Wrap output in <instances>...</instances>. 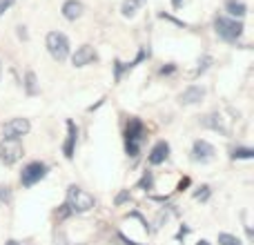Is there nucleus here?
Masks as SVG:
<instances>
[{
  "instance_id": "1",
  "label": "nucleus",
  "mask_w": 254,
  "mask_h": 245,
  "mask_svg": "<svg viewBox=\"0 0 254 245\" xmlns=\"http://www.w3.org/2000/svg\"><path fill=\"white\" fill-rule=\"evenodd\" d=\"M243 22L237 20V18H228V16H216L214 18V31L221 40L225 43H237L243 36Z\"/></svg>"
},
{
  "instance_id": "2",
  "label": "nucleus",
  "mask_w": 254,
  "mask_h": 245,
  "mask_svg": "<svg viewBox=\"0 0 254 245\" xmlns=\"http://www.w3.org/2000/svg\"><path fill=\"white\" fill-rule=\"evenodd\" d=\"M145 138V125L140 119L131 116L129 122H127V129H125V152L129 154L131 158L138 156V149H140V143Z\"/></svg>"
},
{
  "instance_id": "3",
  "label": "nucleus",
  "mask_w": 254,
  "mask_h": 245,
  "mask_svg": "<svg viewBox=\"0 0 254 245\" xmlns=\"http://www.w3.org/2000/svg\"><path fill=\"white\" fill-rule=\"evenodd\" d=\"M96 205L92 194H87L85 189H80L78 185H69L67 189V203L65 207H69V212H76V214H83V212H89Z\"/></svg>"
},
{
  "instance_id": "4",
  "label": "nucleus",
  "mask_w": 254,
  "mask_h": 245,
  "mask_svg": "<svg viewBox=\"0 0 254 245\" xmlns=\"http://www.w3.org/2000/svg\"><path fill=\"white\" fill-rule=\"evenodd\" d=\"M47 52L52 54L54 61L65 62L69 56V38L61 31H49L47 34Z\"/></svg>"
},
{
  "instance_id": "5",
  "label": "nucleus",
  "mask_w": 254,
  "mask_h": 245,
  "mask_svg": "<svg viewBox=\"0 0 254 245\" xmlns=\"http://www.w3.org/2000/svg\"><path fill=\"white\" fill-rule=\"evenodd\" d=\"M47 172H49V167L45 165V163L34 161V163H29V165L22 167V172H20V183L25 185V187H31V185L40 183V181L47 176Z\"/></svg>"
},
{
  "instance_id": "6",
  "label": "nucleus",
  "mask_w": 254,
  "mask_h": 245,
  "mask_svg": "<svg viewBox=\"0 0 254 245\" xmlns=\"http://www.w3.org/2000/svg\"><path fill=\"white\" fill-rule=\"evenodd\" d=\"M22 156V145L18 138H4L0 143V161L4 165H13L16 161H20Z\"/></svg>"
},
{
  "instance_id": "7",
  "label": "nucleus",
  "mask_w": 254,
  "mask_h": 245,
  "mask_svg": "<svg viewBox=\"0 0 254 245\" xmlns=\"http://www.w3.org/2000/svg\"><path fill=\"white\" fill-rule=\"evenodd\" d=\"M29 129H31V125L27 119H11L2 125L4 138H20V136H25Z\"/></svg>"
},
{
  "instance_id": "8",
  "label": "nucleus",
  "mask_w": 254,
  "mask_h": 245,
  "mask_svg": "<svg viewBox=\"0 0 254 245\" xmlns=\"http://www.w3.org/2000/svg\"><path fill=\"white\" fill-rule=\"evenodd\" d=\"M94 61H98V54H96V49H94L92 45H80V47L76 49V54L71 56V62H74V67L92 65Z\"/></svg>"
},
{
  "instance_id": "9",
  "label": "nucleus",
  "mask_w": 254,
  "mask_h": 245,
  "mask_svg": "<svg viewBox=\"0 0 254 245\" xmlns=\"http://www.w3.org/2000/svg\"><path fill=\"white\" fill-rule=\"evenodd\" d=\"M214 147H212L207 140H196L192 147V158L196 163H210L212 158H214Z\"/></svg>"
},
{
  "instance_id": "10",
  "label": "nucleus",
  "mask_w": 254,
  "mask_h": 245,
  "mask_svg": "<svg viewBox=\"0 0 254 245\" xmlns=\"http://www.w3.org/2000/svg\"><path fill=\"white\" fill-rule=\"evenodd\" d=\"M76 140H78V127L74 125V121H67V140H65V145H63L65 158H74Z\"/></svg>"
},
{
  "instance_id": "11",
  "label": "nucleus",
  "mask_w": 254,
  "mask_h": 245,
  "mask_svg": "<svg viewBox=\"0 0 254 245\" xmlns=\"http://www.w3.org/2000/svg\"><path fill=\"white\" fill-rule=\"evenodd\" d=\"M167 156H170V145L165 140H158L152 147V152H149L147 161H149V165H161V163L167 161Z\"/></svg>"
},
{
  "instance_id": "12",
  "label": "nucleus",
  "mask_w": 254,
  "mask_h": 245,
  "mask_svg": "<svg viewBox=\"0 0 254 245\" xmlns=\"http://www.w3.org/2000/svg\"><path fill=\"white\" fill-rule=\"evenodd\" d=\"M203 96H205V89L198 87V85H190L179 96V101H181V105H196V103H201Z\"/></svg>"
},
{
  "instance_id": "13",
  "label": "nucleus",
  "mask_w": 254,
  "mask_h": 245,
  "mask_svg": "<svg viewBox=\"0 0 254 245\" xmlns=\"http://www.w3.org/2000/svg\"><path fill=\"white\" fill-rule=\"evenodd\" d=\"M83 11H85V4L80 0H65L63 2V16L67 20H78L83 16Z\"/></svg>"
},
{
  "instance_id": "14",
  "label": "nucleus",
  "mask_w": 254,
  "mask_h": 245,
  "mask_svg": "<svg viewBox=\"0 0 254 245\" xmlns=\"http://www.w3.org/2000/svg\"><path fill=\"white\" fill-rule=\"evenodd\" d=\"M201 122H203V127H210V129H214V131H221L223 136L230 134V129L225 127V122H223V119H221L219 114H207Z\"/></svg>"
},
{
  "instance_id": "15",
  "label": "nucleus",
  "mask_w": 254,
  "mask_h": 245,
  "mask_svg": "<svg viewBox=\"0 0 254 245\" xmlns=\"http://www.w3.org/2000/svg\"><path fill=\"white\" fill-rule=\"evenodd\" d=\"M225 9L232 18H243L248 13L246 2H241V0H225Z\"/></svg>"
},
{
  "instance_id": "16",
  "label": "nucleus",
  "mask_w": 254,
  "mask_h": 245,
  "mask_svg": "<svg viewBox=\"0 0 254 245\" xmlns=\"http://www.w3.org/2000/svg\"><path fill=\"white\" fill-rule=\"evenodd\" d=\"M145 2H147V0H123V7H121V13H123L125 18H134L136 13H138V9L143 7Z\"/></svg>"
},
{
  "instance_id": "17",
  "label": "nucleus",
  "mask_w": 254,
  "mask_h": 245,
  "mask_svg": "<svg viewBox=\"0 0 254 245\" xmlns=\"http://www.w3.org/2000/svg\"><path fill=\"white\" fill-rule=\"evenodd\" d=\"M25 92L29 94V96H36V94L40 92V87H38V78H36L34 71H27V74H25Z\"/></svg>"
},
{
  "instance_id": "18",
  "label": "nucleus",
  "mask_w": 254,
  "mask_h": 245,
  "mask_svg": "<svg viewBox=\"0 0 254 245\" xmlns=\"http://www.w3.org/2000/svg\"><path fill=\"white\" fill-rule=\"evenodd\" d=\"M219 245H241V241H239L234 234L221 232V234H219Z\"/></svg>"
},
{
  "instance_id": "19",
  "label": "nucleus",
  "mask_w": 254,
  "mask_h": 245,
  "mask_svg": "<svg viewBox=\"0 0 254 245\" xmlns=\"http://www.w3.org/2000/svg\"><path fill=\"white\" fill-rule=\"evenodd\" d=\"M252 156H254V149H250V147H239L232 152L234 161H237V158H252Z\"/></svg>"
},
{
  "instance_id": "20",
  "label": "nucleus",
  "mask_w": 254,
  "mask_h": 245,
  "mask_svg": "<svg viewBox=\"0 0 254 245\" xmlns=\"http://www.w3.org/2000/svg\"><path fill=\"white\" fill-rule=\"evenodd\" d=\"M9 201H11V189H9L7 185H0V207L7 205Z\"/></svg>"
},
{
  "instance_id": "21",
  "label": "nucleus",
  "mask_w": 254,
  "mask_h": 245,
  "mask_svg": "<svg viewBox=\"0 0 254 245\" xmlns=\"http://www.w3.org/2000/svg\"><path fill=\"white\" fill-rule=\"evenodd\" d=\"M152 185H154V179H152V174H149V172H147V174H145L143 179H140L138 187H140V189H145V192H147V189H152Z\"/></svg>"
},
{
  "instance_id": "22",
  "label": "nucleus",
  "mask_w": 254,
  "mask_h": 245,
  "mask_svg": "<svg viewBox=\"0 0 254 245\" xmlns=\"http://www.w3.org/2000/svg\"><path fill=\"white\" fill-rule=\"evenodd\" d=\"M207 196H210V187L207 185H203V187H198V192H194V198H201V201H207Z\"/></svg>"
},
{
  "instance_id": "23",
  "label": "nucleus",
  "mask_w": 254,
  "mask_h": 245,
  "mask_svg": "<svg viewBox=\"0 0 254 245\" xmlns=\"http://www.w3.org/2000/svg\"><path fill=\"white\" fill-rule=\"evenodd\" d=\"M13 4H16V0H0V16H2L4 11H9Z\"/></svg>"
},
{
  "instance_id": "24",
  "label": "nucleus",
  "mask_w": 254,
  "mask_h": 245,
  "mask_svg": "<svg viewBox=\"0 0 254 245\" xmlns=\"http://www.w3.org/2000/svg\"><path fill=\"white\" fill-rule=\"evenodd\" d=\"M129 198H131V196H129V189H125V192H121L119 196H116V201H114V203H116V205H123V203H125V201H129Z\"/></svg>"
},
{
  "instance_id": "25",
  "label": "nucleus",
  "mask_w": 254,
  "mask_h": 245,
  "mask_svg": "<svg viewBox=\"0 0 254 245\" xmlns=\"http://www.w3.org/2000/svg\"><path fill=\"white\" fill-rule=\"evenodd\" d=\"M210 62H212V58H210V56H205V58H203V61H201V67H198V69H196V76H201L203 71L207 69V65H210Z\"/></svg>"
},
{
  "instance_id": "26",
  "label": "nucleus",
  "mask_w": 254,
  "mask_h": 245,
  "mask_svg": "<svg viewBox=\"0 0 254 245\" xmlns=\"http://www.w3.org/2000/svg\"><path fill=\"white\" fill-rule=\"evenodd\" d=\"M18 38L27 40V31H25V27H18Z\"/></svg>"
},
{
  "instance_id": "27",
  "label": "nucleus",
  "mask_w": 254,
  "mask_h": 245,
  "mask_svg": "<svg viewBox=\"0 0 254 245\" xmlns=\"http://www.w3.org/2000/svg\"><path fill=\"white\" fill-rule=\"evenodd\" d=\"M119 239H121V241H125L127 245H136L134 241H129V239H127V237H125V234H119Z\"/></svg>"
},
{
  "instance_id": "28",
  "label": "nucleus",
  "mask_w": 254,
  "mask_h": 245,
  "mask_svg": "<svg viewBox=\"0 0 254 245\" xmlns=\"http://www.w3.org/2000/svg\"><path fill=\"white\" fill-rule=\"evenodd\" d=\"M181 4H183V0H172V7L174 9H181Z\"/></svg>"
},
{
  "instance_id": "29",
  "label": "nucleus",
  "mask_w": 254,
  "mask_h": 245,
  "mask_svg": "<svg viewBox=\"0 0 254 245\" xmlns=\"http://www.w3.org/2000/svg\"><path fill=\"white\" fill-rule=\"evenodd\" d=\"M4 245H20V243H18V241H13V239H11V241H7Z\"/></svg>"
},
{
  "instance_id": "30",
  "label": "nucleus",
  "mask_w": 254,
  "mask_h": 245,
  "mask_svg": "<svg viewBox=\"0 0 254 245\" xmlns=\"http://www.w3.org/2000/svg\"><path fill=\"white\" fill-rule=\"evenodd\" d=\"M196 245H210V241H205V239H203V241H198Z\"/></svg>"
},
{
  "instance_id": "31",
  "label": "nucleus",
  "mask_w": 254,
  "mask_h": 245,
  "mask_svg": "<svg viewBox=\"0 0 254 245\" xmlns=\"http://www.w3.org/2000/svg\"><path fill=\"white\" fill-rule=\"evenodd\" d=\"M0 78H2V62H0Z\"/></svg>"
}]
</instances>
